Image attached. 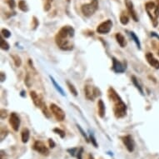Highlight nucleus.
<instances>
[{"mask_svg":"<svg viewBox=\"0 0 159 159\" xmlns=\"http://www.w3.org/2000/svg\"><path fill=\"white\" fill-rule=\"evenodd\" d=\"M75 34V30L72 26L66 25L57 32L55 37V42L58 47L64 51H70L73 50V44L71 39H73Z\"/></svg>","mask_w":159,"mask_h":159,"instance_id":"f257e3e1","label":"nucleus"},{"mask_svg":"<svg viewBox=\"0 0 159 159\" xmlns=\"http://www.w3.org/2000/svg\"><path fill=\"white\" fill-rule=\"evenodd\" d=\"M114 103V107H113V112H114L115 117L117 118H123L127 115V111H128V107L127 105L123 102L121 98L116 99L114 101H112Z\"/></svg>","mask_w":159,"mask_h":159,"instance_id":"f03ea898","label":"nucleus"},{"mask_svg":"<svg viewBox=\"0 0 159 159\" xmlns=\"http://www.w3.org/2000/svg\"><path fill=\"white\" fill-rule=\"evenodd\" d=\"M145 9L148 13V15L151 19L153 27H157L158 24V13H157V8L155 5V3L152 2H148L145 4Z\"/></svg>","mask_w":159,"mask_h":159,"instance_id":"7ed1b4c3","label":"nucleus"},{"mask_svg":"<svg viewBox=\"0 0 159 159\" xmlns=\"http://www.w3.org/2000/svg\"><path fill=\"white\" fill-rule=\"evenodd\" d=\"M98 0H91V2L89 3L82 5L81 11L85 17L89 18L92 15H93V13L98 10Z\"/></svg>","mask_w":159,"mask_h":159,"instance_id":"20e7f679","label":"nucleus"},{"mask_svg":"<svg viewBox=\"0 0 159 159\" xmlns=\"http://www.w3.org/2000/svg\"><path fill=\"white\" fill-rule=\"evenodd\" d=\"M84 93H85V97L88 100L93 101L95 98L101 95V92L98 89L95 87L90 86V85H86L84 88Z\"/></svg>","mask_w":159,"mask_h":159,"instance_id":"39448f33","label":"nucleus"},{"mask_svg":"<svg viewBox=\"0 0 159 159\" xmlns=\"http://www.w3.org/2000/svg\"><path fill=\"white\" fill-rule=\"evenodd\" d=\"M50 110L52 112V114L56 118V120L58 122H63L65 119V112L60 107H58L55 103L50 104Z\"/></svg>","mask_w":159,"mask_h":159,"instance_id":"423d86ee","label":"nucleus"},{"mask_svg":"<svg viewBox=\"0 0 159 159\" xmlns=\"http://www.w3.org/2000/svg\"><path fill=\"white\" fill-rule=\"evenodd\" d=\"M112 28V22L110 19L102 22L97 28V33L99 34H108Z\"/></svg>","mask_w":159,"mask_h":159,"instance_id":"0eeeda50","label":"nucleus"},{"mask_svg":"<svg viewBox=\"0 0 159 159\" xmlns=\"http://www.w3.org/2000/svg\"><path fill=\"white\" fill-rule=\"evenodd\" d=\"M112 71L116 73H123L127 69V65L125 63H122L118 61L117 58L112 57Z\"/></svg>","mask_w":159,"mask_h":159,"instance_id":"6e6552de","label":"nucleus"},{"mask_svg":"<svg viewBox=\"0 0 159 159\" xmlns=\"http://www.w3.org/2000/svg\"><path fill=\"white\" fill-rule=\"evenodd\" d=\"M33 148L36 152H39L40 154H42L43 156H48L49 155V150L48 148L46 145H45L43 142L41 141H36L34 143Z\"/></svg>","mask_w":159,"mask_h":159,"instance_id":"1a4fd4ad","label":"nucleus"},{"mask_svg":"<svg viewBox=\"0 0 159 159\" xmlns=\"http://www.w3.org/2000/svg\"><path fill=\"white\" fill-rule=\"evenodd\" d=\"M20 123H21V120H20L19 116L16 112H12L9 117V124L11 125L13 131L18 132L19 127H20Z\"/></svg>","mask_w":159,"mask_h":159,"instance_id":"9d476101","label":"nucleus"},{"mask_svg":"<svg viewBox=\"0 0 159 159\" xmlns=\"http://www.w3.org/2000/svg\"><path fill=\"white\" fill-rule=\"evenodd\" d=\"M122 141H123V144L125 145L126 148L129 152H133L134 151V148H135V143H134V141H133L132 136L127 135L122 137Z\"/></svg>","mask_w":159,"mask_h":159,"instance_id":"9b49d317","label":"nucleus"},{"mask_svg":"<svg viewBox=\"0 0 159 159\" xmlns=\"http://www.w3.org/2000/svg\"><path fill=\"white\" fill-rule=\"evenodd\" d=\"M125 4L127 6V8H128V11L130 16L132 17L133 20L135 22L138 21V14L136 13L135 8H134V6H133V2L131 1V0H125Z\"/></svg>","mask_w":159,"mask_h":159,"instance_id":"f8f14e48","label":"nucleus"},{"mask_svg":"<svg viewBox=\"0 0 159 159\" xmlns=\"http://www.w3.org/2000/svg\"><path fill=\"white\" fill-rule=\"evenodd\" d=\"M146 59L148 61V63L150 64V66H152V68H156V69H159V61L154 57L152 53H151V52H147Z\"/></svg>","mask_w":159,"mask_h":159,"instance_id":"ddd939ff","label":"nucleus"},{"mask_svg":"<svg viewBox=\"0 0 159 159\" xmlns=\"http://www.w3.org/2000/svg\"><path fill=\"white\" fill-rule=\"evenodd\" d=\"M30 97H31L32 100H33V102L34 104L37 107H41L43 104V101L41 100V98H39V96L38 95L36 92L31 91L30 92Z\"/></svg>","mask_w":159,"mask_h":159,"instance_id":"4468645a","label":"nucleus"},{"mask_svg":"<svg viewBox=\"0 0 159 159\" xmlns=\"http://www.w3.org/2000/svg\"><path fill=\"white\" fill-rule=\"evenodd\" d=\"M105 112H106V108H105L104 102L102 99H99L98 102V112L99 117L103 118L105 117Z\"/></svg>","mask_w":159,"mask_h":159,"instance_id":"2eb2a0df","label":"nucleus"},{"mask_svg":"<svg viewBox=\"0 0 159 159\" xmlns=\"http://www.w3.org/2000/svg\"><path fill=\"white\" fill-rule=\"evenodd\" d=\"M116 40H117V43L119 44L121 48H124L126 46V39L125 37L123 36L121 33H117L116 34Z\"/></svg>","mask_w":159,"mask_h":159,"instance_id":"dca6fc26","label":"nucleus"},{"mask_svg":"<svg viewBox=\"0 0 159 159\" xmlns=\"http://www.w3.org/2000/svg\"><path fill=\"white\" fill-rule=\"evenodd\" d=\"M49 78H50V80H51V82H52V85H53L55 89H56V90H57V91L58 92V93H60L62 96H65V93H64V91H63V89L61 88L59 84H57V82L55 81L54 78H52V76H49Z\"/></svg>","mask_w":159,"mask_h":159,"instance_id":"f3484780","label":"nucleus"},{"mask_svg":"<svg viewBox=\"0 0 159 159\" xmlns=\"http://www.w3.org/2000/svg\"><path fill=\"white\" fill-rule=\"evenodd\" d=\"M21 137H22V142L24 143H27L29 140V138H30V132L28 128H25L24 130L22 131L21 133Z\"/></svg>","mask_w":159,"mask_h":159,"instance_id":"a211bd4d","label":"nucleus"},{"mask_svg":"<svg viewBox=\"0 0 159 159\" xmlns=\"http://www.w3.org/2000/svg\"><path fill=\"white\" fill-rule=\"evenodd\" d=\"M132 82H133V85L136 87V89H138V91L140 92V93L142 94V95H143L144 93H143V88L141 87V84H139V82H138V79L137 78H136V76H132Z\"/></svg>","mask_w":159,"mask_h":159,"instance_id":"6ab92c4d","label":"nucleus"},{"mask_svg":"<svg viewBox=\"0 0 159 159\" xmlns=\"http://www.w3.org/2000/svg\"><path fill=\"white\" fill-rule=\"evenodd\" d=\"M120 22L123 25H127L129 22V17L127 12L123 11L120 14Z\"/></svg>","mask_w":159,"mask_h":159,"instance_id":"aec40b11","label":"nucleus"},{"mask_svg":"<svg viewBox=\"0 0 159 159\" xmlns=\"http://www.w3.org/2000/svg\"><path fill=\"white\" fill-rule=\"evenodd\" d=\"M66 84H67V86H68V89H69V91H70L71 93L73 94V96H75V97L78 96V91H77V89H76V88L74 87V85H73L72 83H70L69 81H67V83H66Z\"/></svg>","mask_w":159,"mask_h":159,"instance_id":"412c9836","label":"nucleus"},{"mask_svg":"<svg viewBox=\"0 0 159 159\" xmlns=\"http://www.w3.org/2000/svg\"><path fill=\"white\" fill-rule=\"evenodd\" d=\"M130 36L131 38H132V39L134 41V43H136L138 49H141V43L139 41V39H138V36L136 35L135 33H134V32H130Z\"/></svg>","mask_w":159,"mask_h":159,"instance_id":"4be33fe9","label":"nucleus"},{"mask_svg":"<svg viewBox=\"0 0 159 159\" xmlns=\"http://www.w3.org/2000/svg\"><path fill=\"white\" fill-rule=\"evenodd\" d=\"M18 8L21 11H23V12H28L29 11L28 5H27L26 2L24 0H20L18 2Z\"/></svg>","mask_w":159,"mask_h":159,"instance_id":"5701e85b","label":"nucleus"},{"mask_svg":"<svg viewBox=\"0 0 159 159\" xmlns=\"http://www.w3.org/2000/svg\"><path fill=\"white\" fill-rule=\"evenodd\" d=\"M40 108L42 109L43 113V115H44L45 117H47V118H50V117H51V113L49 112L48 108V107L46 106V104H45L44 102H43L42 107H40Z\"/></svg>","mask_w":159,"mask_h":159,"instance_id":"b1692460","label":"nucleus"},{"mask_svg":"<svg viewBox=\"0 0 159 159\" xmlns=\"http://www.w3.org/2000/svg\"><path fill=\"white\" fill-rule=\"evenodd\" d=\"M11 57H13V62H14V64H15L16 67L19 68L22 64V60L21 58H20V57L18 56V55H11Z\"/></svg>","mask_w":159,"mask_h":159,"instance_id":"393cba45","label":"nucleus"},{"mask_svg":"<svg viewBox=\"0 0 159 159\" xmlns=\"http://www.w3.org/2000/svg\"><path fill=\"white\" fill-rule=\"evenodd\" d=\"M53 132H54L55 133H57V134H58V135L60 136L61 138H65V135H66L65 132H64L63 130H62V129H60V128H55L54 129H53Z\"/></svg>","mask_w":159,"mask_h":159,"instance_id":"a878e982","label":"nucleus"},{"mask_svg":"<svg viewBox=\"0 0 159 159\" xmlns=\"http://www.w3.org/2000/svg\"><path fill=\"white\" fill-rule=\"evenodd\" d=\"M9 44H8V43L6 42L4 39H1V48L4 51H8L9 49Z\"/></svg>","mask_w":159,"mask_h":159,"instance_id":"bb28decb","label":"nucleus"},{"mask_svg":"<svg viewBox=\"0 0 159 159\" xmlns=\"http://www.w3.org/2000/svg\"><path fill=\"white\" fill-rule=\"evenodd\" d=\"M77 128H78V130H79V132L81 133L82 136H83V137H84V138H85V140H86V141H87V143H89V137L87 136L86 133L84 132V129H83V128H81V126L78 125V124H77Z\"/></svg>","mask_w":159,"mask_h":159,"instance_id":"cd10ccee","label":"nucleus"},{"mask_svg":"<svg viewBox=\"0 0 159 159\" xmlns=\"http://www.w3.org/2000/svg\"><path fill=\"white\" fill-rule=\"evenodd\" d=\"M1 33H2V35H3L5 39H8V38H10L11 37V33L9 30H8V29H2V31H1Z\"/></svg>","mask_w":159,"mask_h":159,"instance_id":"c85d7f7f","label":"nucleus"},{"mask_svg":"<svg viewBox=\"0 0 159 159\" xmlns=\"http://www.w3.org/2000/svg\"><path fill=\"white\" fill-rule=\"evenodd\" d=\"M89 140H90V142L92 143V144H93V145L95 148H98V143H97V141H96V138H95V137H94L93 133H91V134H90V137H89Z\"/></svg>","mask_w":159,"mask_h":159,"instance_id":"c756f323","label":"nucleus"},{"mask_svg":"<svg viewBox=\"0 0 159 159\" xmlns=\"http://www.w3.org/2000/svg\"><path fill=\"white\" fill-rule=\"evenodd\" d=\"M52 0H46V3L44 4V11L48 12L51 8V3H52Z\"/></svg>","mask_w":159,"mask_h":159,"instance_id":"7c9ffc66","label":"nucleus"},{"mask_svg":"<svg viewBox=\"0 0 159 159\" xmlns=\"http://www.w3.org/2000/svg\"><path fill=\"white\" fill-rule=\"evenodd\" d=\"M83 153H84V148H80L78 149V152H77L78 159H83Z\"/></svg>","mask_w":159,"mask_h":159,"instance_id":"2f4dec72","label":"nucleus"},{"mask_svg":"<svg viewBox=\"0 0 159 159\" xmlns=\"http://www.w3.org/2000/svg\"><path fill=\"white\" fill-rule=\"evenodd\" d=\"M0 117H1L2 119H4V118H6V117H8V112H7V110H4V109L1 110Z\"/></svg>","mask_w":159,"mask_h":159,"instance_id":"473e14b6","label":"nucleus"},{"mask_svg":"<svg viewBox=\"0 0 159 159\" xmlns=\"http://www.w3.org/2000/svg\"><path fill=\"white\" fill-rule=\"evenodd\" d=\"M78 151V148H71V149H68V152H69V153L72 155L73 157L75 156V153H77L76 152Z\"/></svg>","mask_w":159,"mask_h":159,"instance_id":"72a5a7b5","label":"nucleus"},{"mask_svg":"<svg viewBox=\"0 0 159 159\" xmlns=\"http://www.w3.org/2000/svg\"><path fill=\"white\" fill-rule=\"evenodd\" d=\"M48 143H49L50 148H53L55 147V143L52 138H49V139H48Z\"/></svg>","mask_w":159,"mask_h":159,"instance_id":"f704fd0d","label":"nucleus"},{"mask_svg":"<svg viewBox=\"0 0 159 159\" xmlns=\"http://www.w3.org/2000/svg\"><path fill=\"white\" fill-rule=\"evenodd\" d=\"M8 3L11 8H13L15 7V2H14V0H8Z\"/></svg>","mask_w":159,"mask_h":159,"instance_id":"c9c22d12","label":"nucleus"},{"mask_svg":"<svg viewBox=\"0 0 159 159\" xmlns=\"http://www.w3.org/2000/svg\"><path fill=\"white\" fill-rule=\"evenodd\" d=\"M5 78H6L5 73L2 72V73H1V82H2V83H3V82H4V80H5Z\"/></svg>","mask_w":159,"mask_h":159,"instance_id":"e433bc0d","label":"nucleus"},{"mask_svg":"<svg viewBox=\"0 0 159 159\" xmlns=\"http://www.w3.org/2000/svg\"><path fill=\"white\" fill-rule=\"evenodd\" d=\"M151 36H154L156 37V38H157V39H159V35H157L156 33H154V32L151 33Z\"/></svg>","mask_w":159,"mask_h":159,"instance_id":"4c0bfd02","label":"nucleus"},{"mask_svg":"<svg viewBox=\"0 0 159 159\" xmlns=\"http://www.w3.org/2000/svg\"><path fill=\"white\" fill-rule=\"evenodd\" d=\"M3 155H4V152H3V151L2 150V151H1V159H4V157H3Z\"/></svg>","mask_w":159,"mask_h":159,"instance_id":"58836bf2","label":"nucleus"},{"mask_svg":"<svg viewBox=\"0 0 159 159\" xmlns=\"http://www.w3.org/2000/svg\"><path fill=\"white\" fill-rule=\"evenodd\" d=\"M89 159H94V158H93V157L92 156V155H89Z\"/></svg>","mask_w":159,"mask_h":159,"instance_id":"ea45409f","label":"nucleus"},{"mask_svg":"<svg viewBox=\"0 0 159 159\" xmlns=\"http://www.w3.org/2000/svg\"><path fill=\"white\" fill-rule=\"evenodd\" d=\"M21 96L24 97V91H22L21 92Z\"/></svg>","mask_w":159,"mask_h":159,"instance_id":"a19ab883","label":"nucleus"},{"mask_svg":"<svg viewBox=\"0 0 159 159\" xmlns=\"http://www.w3.org/2000/svg\"><path fill=\"white\" fill-rule=\"evenodd\" d=\"M157 13H158V16H159V3H158V6H157Z\"/></svg>","mask_w":159,"mask_h":159,"instance_id":"79ce46f5","label":"nucleus"},{"mask_svg":"<svg viewBox=\"0 0 159 159\" xmlns=\"http://www.w3.org/2000/svg\"><path fill=\"white\" fill-rule=\"evenodd\" d=\"M157 1H159V0H157Z\"/></svg>","mask_w":159,"mask_h":159,"instance_id":"37998d69","label":"nucleus"}]
</instances>
